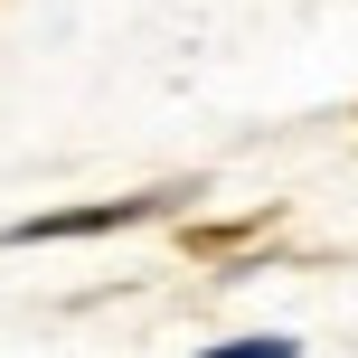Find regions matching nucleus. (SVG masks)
I'll list each match as a JSON object with an SVG mask.
<instances>
[{"label": "nucleus", "instance_id": "f257e3e1", "mask_svg": "<svg viewBox=\"0 0 358 358\" xmlns=\"http://www.w3.org/2000/svg\"><path fill=\"white\" fill-rule=\"evenodd\" d=\"M170 208V198H94V208H48V217H19V227H0V245H57V236H113L132 227V217Z\"/></svg>", "mask_w": 358, "mask_h": 358}, {"label": "nucleus", "instance_id": "f03ea898", "mask_svg": "<svg viewBox=\"0 0 358 358\" xmlns=\"http://www.w3.org/2000/svg\"><path fill=\"white\" fill-rule=\"evenodd\" d=\"M208 358H302V349H292V340H273V330H264V340H227V349H208Z\"/></svg>", "mask_w": 358, "mask_h": 358}]
</instances>
